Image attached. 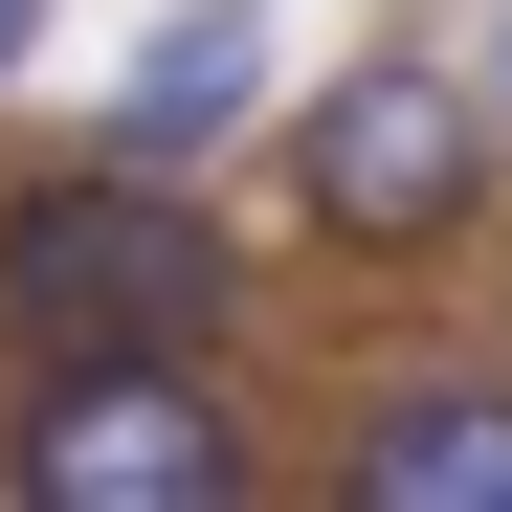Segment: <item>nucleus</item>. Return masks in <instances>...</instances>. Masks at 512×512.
I'll return each mask as SVG.
<instances>
[{"mask_svg": "<svg viewBox=\"0 0 512 512\" xmlns=\"http://www.w3.org/2000/svg\"><path fill=\"white\" fill-rule=\"evenodd\" d=\"M23 45H45V0H0V67H23Z\"/></svg>", "mask_w": 512, "mask_h": 512, "instance_id": "6", "label": "nucleus"}, {"mask_svg": "<svg viewBox=\"0 0 512 512\" xmlns=\"http://www.w3.org/2000/svg\"><path fill=\"white\" fill-rule=\"evenodd\" d=\"M0 468H23L45 512H223L245 490V423L201 401V357H45Z\"/></svg>", "mask_w": 512, "mask_h": 512, "instance_id": "3", "label": "nucleus"}, {"mask_svg": "<svg viewBox=\"0 0 512 512\" xmlns=\"http://www.w3.org/2000/svg\"><path fill=\"white\" fill-rule=\"evenodd\" d=\"M245 90H268V0H156V45L112 90V156H201Z\"/></svg>", "mask_w": 512, "mask_h": 512, "instance_id": "5", "label": "nucleus"}, {"mask_svg": "<svg viewBox=\"0 0 512 512\" xmlns=\"http://www.w3.org/2000/svg\"><path fill=\"white\" fill-rule=\"evenodd\" d=\"M490 179H512V112L468 90V67H423V45H379V67H334V90L290 112V201L334 223V245H468L490 223Z\"/></svg>", "mask_w": 512, "mask_h": 512, "instance_id": "2", "label": "nucleus"}, {"mask_svg": "<svg viewBox=\"0 0 512 512\" xmlns=\"http://www.w3.org/2000/svg\"><path fill=\"white\" fill-rule=\"evenodd\" d=\"M490 112H512V0H490Z\"/></svg>", "mask_w": 512, "mask_h": 512, "instance_id": "7", "label": "nucleus"}, {"mask_svg": "<svg viewBox=\"0 0 512 512\" xmlns=\"http://www.w3.org/2000/svg\"><path fill=\"white\" fill-rule=\"evenodd\" d=\"M223 223L179 201V156H67V179L0 201V357H223Z\"/></svg>", "mask_w": 512, "mask_h": 512, "instance_id": "1", "label": "nucleus"}, {"mask_svg": "<svg viewBox=\"0 0 512 512\" xmlns=\"http://www.w3.org/2000/svg\"><path fill=\"white\" fill-rule=\"evenodd\" d=\"M357 512H512V379H401L357 446H334Z\"/></svg>", "mask_w": 512, "mask_h": 512, "instance_id": "4", "label": "nucleus"}]
</instances>
